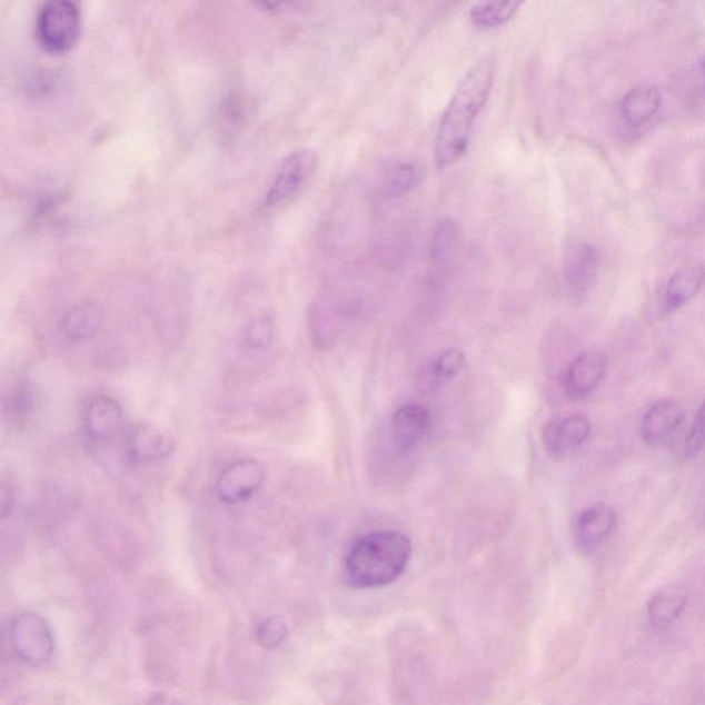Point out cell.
Listing matches in <instances>:
<instances>
[{
  "instance_id": "7a4b0ae2",
  "label": "cell",
  "mask_w": 705,
  "mask_h": 705,
  "mask_svg": "<svg viewBox=\"0 0 705 705\" xmlns=\"http://www.w3.org/2000/svg\"><path fill=\"white\" fill-rule=\"evenodd\" d=\"M413 543L397 530L371 532L350 547L345 558V577L355 588L390 585L406 570Z\"/></svg>"
},
{
  "instance_id": "cb8c5ba5",
  "label": "cell",
  "mask_w": 705,
  "mask_h": 705,
  "mask_svg": "<svg viewBox=\"0 0 705 705\" xmlns=\"http://www.w3.org/2000/svg\"><path fill=\"white\" fill-rule=\"evenodd\" d=\"M705 449V398L698 407L696 418L693 420L689 433H687L684 448H682V459L691 460L697 458Z\"/></svg>"
},
{
  "instance_id": "ac0fdd59",
  "label": "cell",
  "mask_w": 705,
  "mask_h": 705,
  "mask_svg": "<svg viewBox=\"0 0 705 705\" xmlns=\"http://www.w3.org/2000/svg\"><path fill=\"white\" fill-rule=\"evenodd\" d=\"M102 324V311L96 304H80L63 316L62 334L71 340H83L97 334Z\"/></svg>"
},
{
  "instance_id": "9c48e42d",
  "label": "cell",
  "mask_w": 705,
  "mask_h": 705,
  "mask_svg": "<svg viewBox=\"0 0 705 705\" xmlns=\"http://www.w3.org/2000/svg\"><path fill=\"white\" fill-rule=\"evenodd\" d=\"M597 248L588 242H572L566 247L563 274L566 287L575 298H582L594 285L598 274Z\"/></svg>"
},
{
  "instance_id": "603a6c76",
  "label": "cell",
  "mask_w": 705,
  "mask_h": 705,
  "mask_svg": "<svg viewBox=\"0 0 705 705\" xmlns=\"http://www.w3.org/2000/svg\"><path fill=\"white\" fill-rule=\"evenodd\" d=\"M288 635V628L281 617L269 616L258 623L256 628L257 644L265 651H276L285 643Z\"/></svg>"
},
{
  "instance_id": "8992f818",
  "label": "cell",
  "mask_w": 705,
  "mask_h": 705,
  "mask_svg": "<svg viewBox=\"0 0 705 705\" xmlns=\"http://www.w3.org/2000/svg\"><path fill=\"white\" fill-rule=\"evenodd\" d=\"M608 367V358L597 348L583 350L568 364L563 375V389L570 400H585L598 389Z\"/></svg>"
},
{
  "instance_id": "484cf974",
  "label": "cell",
  "mask_w": 705,
  "mask_h": 705,
  "mask_svg": "<svg viewBox=\"0 0 705 705\" xmlns=\"http://www.w3.org/2000/svg\"><path fill=\"white\" fill-rule=\"evenodd\" d=\"M33 406V396L27 386H17L14 391H11L9 400H6V413L13 416L27 415L31 411Z\"/></svg>"
},
{
  "instance_id": "44dd1931",
  "label": "cell",
  "mask_w": 705,
  "mask_h": 705,
  "mask_svg": "<svg viewBox=\"0 0 705 705\" xmlns=\"http://www.w3.org/2000/svg\"><path fill=\"white\" fill-rule=\"evenodd\" d=\"M419 183L418 169L413 163H398L385 178L384 195L387 199L411 192Z\"/></svg>"
},
{
  "instance_id": "4fadbf2b",
  "label": "cell",
  "mask_w": 705,
  "mask_h": 705,
  "mask_svg": "<svg viewBox=\"0 0 705 705\" xmlns=\"http://www.w3.org/2000/svg\"><path fill=\"white\" fill-rule=\"evenodd\" d=\"M175 437L158 425H137L127 438V455L137 464L165 459L175 453Z\"/></svg>"
},
{
  "instance_id": "e0dca14e",
  "label": "cell",
  "mask_w": 705,
  "mask_h": 705,
  "mask_svg": "<svg viewBox=\"0 0 705 705\" xmlns=\"http://www.w3.org/2000/svg\"><path fill=\"white\" fill-rule=\"evenodd\" d=\"M662 106V92L655 86H637L624 96L620 115L628 126L639 127L649 121Z\"/></svg>"
},
{
  "instance_id": "f1b7e54d",
  "label": "cell",
  "mask_w": 705,
  "mask_h": 705,
  "mask_svg": "<svg viewBox=\"0 0 705 705\" xmlns=\"http://www.w3.org/2000/svg\"><path fill=\"white\" fill-rule=\"evenodd\" d=\"M701 73H702V80H703V88L705 90V59L703 60V63H702Z\"/></svg>"
},
{
  "instance_id": "277c9868",
  "label": "cell",
  "mask_w": 705,
  "mask_h": 705,
  "mask_svg": "<svg viewBox=\"0 0 705 705\" xmlns=\"http://www.w3.org/2000/svg\"><path fill=\"white\" fill-rule=\"evenodd\" d=\"M315 150L302 148L294 150L282 159L264 198L265 210H280L298 199L309 187L317 170Z\"/></svg>"
},
{
  "instance_id": "4316f807",
  "label": "cell",
  "mask_w": 705,
  "mask_h": 705,
  "mask_svg": "<svg viewBox=\"0 0 705 705\" xmlns=\"http://www.w3.org/2000/svg\"><path fill=\"white\" fill-rule=\"evenodd\" d=\"M14 506V490L8 483L2 484V490H0V512H2V518L9 516Z\"/></svg>"
},
{
  "instance_id": "5b68a950",
  "label": "cell",
  "mask_w": 705,
  "mask_h": 705,
  "mask_svg": "<svg viewBox=\"0 0 705 705\" xmlns=\"http://www.w3.org/2000/svg\"><path fill=\"white\" fill-rule=\"evenodd\" d=\"M9 638L11 647L20 661L40 666L54 655V635L49 623L33 612H22L10 623Z\"/></svg>"
},
{
  "instance_id": "ffe728a7",
  "label": "cell",
  "mask_w": 705,
  "mask_h": 705,
  "mask_svg": "<svg viewBox=\"0 0 705 705\" xmlns=\"http://www.w3.org/2000/svg\"><path fill=\"white\" fill-rule=\"evenodd\" d=\"M460 235V225L456 219L449 217L440 219L431 235V258L437 262L453 259L458 251Z\"/></svg>"
},
{
  "instance_id": "6da1fadb",
  "label": "cell",
  "mask_w": 705,
  "mask_h": 705,
  "mask_svg": "<svg viewBox=\"0 0 705 705\" xmlns=\"http://www.w3.org/2000/svg\"><path fill=\"white\" fill-rule=\"evenodd\" d=\"M495 75V57L485 56L460 79L438 126L435 150L438 169H447L464 158L474 123L487 106Z\"/></svg>"
},
{
  "instance_id": "7c38bea8",
  "label": "cell",
  "mask_w": 705,
  "mask_h": 705,
  "mask_svg": "<svg viewBox=\"0 0 705 705\" xmlns=\"http://www.w3.org/2000/svg\"><path fill=\"white\" fill-rule=\"evenodd\" d=\"M431 430V414L419 404H407L391 418V441L398 453H411Z\"/></svg>"
},
{
  "instance_id": "7402d4cb",
  "label": "cell",
  "mask_w": 705,
  "mask_h": 705,
  "mask_svg": "<svg viewBox=\"0 0 705 705\" xmlns=\"http://www.w3.org/2000/svg\"><path fill=\"white\" fill-rule=\"evenodd\" d=\"M466 357L459 349H449L436 357L430 366V379L433 385L440 386L458 377L465 366Z\"/></svg>"
},
{
  "instance_id": "2e32d148",
  "label": "cell",
  "mask_w": 705,
  "mask_h": 705,
  "mask_svg": "<svg viewBox=\"0 0 705 705\" xmlns=\"http://www.w3.org/2000/svg\"><path fill=\"white\" fill-rule=\"evenodd\" d=\"M689 593L681 586H666L653 594L647 604V618L656 629L667 628L685 610Z\"/></svg>"
},
{
  "instance_id": "3957f363",
  "label": "cell",
  "mask_w": 705,
  "mask_h": 705,
  "mask_svg": "<svg viewBox=\"0 0 705 705\" xmlns=\"http://www.w3.org/2000/svg\"><path fill=\"white\" fill-rule=\"evenodd\" d=\"M82 32V11L71 0H51L40 6L34 20V38L50 54H63L75 48Z\"/></svg>"
},
{
  "instance_id": "52a82bcc",
  "label": "cell",
  "mask_w": 705,
  "mask_h": 705,
  "mask_svg": "<svg viewBox=\"0 0 705 705\" xmlns=\"http://www.w3.org/2000/svg\"><path fill=\"white\" fill-rule=\"evenodd\" d=\"M265 478L266 471L261 461L252 458L236 460L219 476L218 498L227 505L246 502L262 487Z\"/></svg>"
},
{
  "instance_id": "83f0119b",
  "label": "cell",
  "mask_w": 705,
  "mask_h": 705,
  "mask_svg": "<svg viewBox=\"0 0 705 705\" xmlns=\"http://www.w3.org/2000/svg\"><path fill=\"white\" fill-rule=\"evenodd\" d=\"M143 705H179V704L176 701V698H172L167 695H161V693H158V695H153L152 697H149L146 704Z\"/></svg>"
},
{
  "instance_id": "8fae6325",
  "label": "cell",
  "mask_w": 705,
  "mask_h": 705,
  "mask_svg": "<svg viewBox=\"0 0 705 705\" xmlns=\"http://www.w3.org/2000/svg\"><path fill=\"white\" fill-rule=\"evenodd\" d=\"M685 420V408L674 398H663L647 409L641 420V438L651 447H657L672 438Z\"/></svg>"
},
{
  "instance_id": "9a60e30c",
  "label": "cell",
  "mask_w": 705,
  "mask_h": 705,
  "mask_svg": "<svg viewBox=\"0 0 705 705\" xmlns=\"http://www.w3.org/2000/svg\"><path fill=\"white\" fill-rule=\"evenodd\" d=\"M705 281V269L702 265L682 266L669 277L664 290L663 305L667 314L684 308L701 292Z\"/></svg>"
},
{
  "instance_id": "d6986e66",
  "label": "cell",
  "mask_w": 705,
  "mask_h": 705,
  "mask_svg": "<svg viewBox=\"0 0 705 705\" xmlns=\"http://www.w3.org/2000/svg\"><path fill=\"white\" fill-rule=\"evenodd\" d=\"M522 6L523 2H514V0L479 2L470 9V20L481 30H494L510 21Z\"/></svg>"
},
{
  "instance_id": "30bf717a",
  "label": "cell",
  "mask_w": 705,
  "mask_h": 705,
  "mask_svg": "<svg viewBox=\"0 0 705 705\" xmlns=\"http://www.w3.org/2000/svg\"><path fill=\"white\" fill-rule=\"evenodd\" d=\"M592 435V420L583 414L548 421L543 429V445L553 458H563L582 447Z\"/></svg>"
},
{
  "instance_id": "d4e9b609",
  "label": "cell",
  "mask_w": 705,
  "mask_h": 705,
  "mask_svg": "<svg viewBox=\"0 0 705 705\" xmlns=\"http://www.w3.org/2000/svg\"><path fill=\"white\" fill-rule=\"evenodd\" d=\"M275 337V321L270 316H259L246 329V342L251 349L268 348Z\"/></svg>"
},
{
  "instance_id": "ba28073f",
  "label": "cell",
  "mask_w": 705,
  "mask_h": 705,
  "mask_svg": "<svg viewBox=\"0 0 705 705\" xmlns=\"http://www.w3.org/2000/svg\"><path fill=\"white\" fill-rule=\"evenodd\" d=\"M617 517L614 508L605 503L589 506L575 519L572 537L583 554H592L609 539L615 530Z\"/></svg>"
},
{
  "instance_id": "5bb4252c",
  "label": "cell",
  "mask_w": 705,
  "mask_h": 705,
  "mask_svg": "<svg viewBox=\"0 0 705 705\" xmlns=\"http://www.w3.org/2000/svg\"><path fill=\"white\" fill-rule=\"evenodd\" d=\"M123 424V408L115 398L100 395L89 403L86 433L91 441L106 443L118 435Z\"/></svg>"
}]
</instances>
